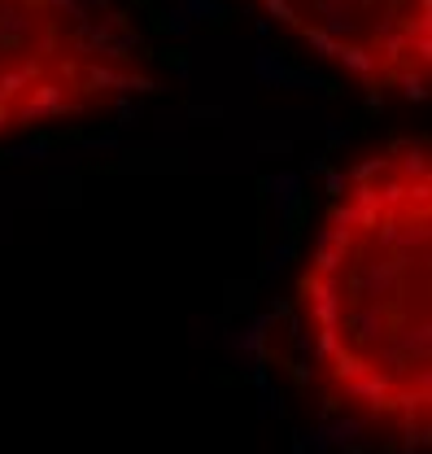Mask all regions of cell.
Wrapping results in <instances>:
<instances>
[{
  "instance_id": "6da1fadb",
  "label": "cell",
  "mask_w": 432,
  "mask_h": 454,
  "mask_svg": "<svg viewBox=\"0 0 432 454\" xmlns=\"http://www.w3.org/2000/svg\"><path fill=\"white\" fill-rule=\"evenodd\" d=\"M293 324L310 389L384 450L432 433V149L397 136L345 170L306 254Z\"/></svg>"
},
{
  "instance_id": "7a4b0ae2",
  "label": "cell",
  "mask_w": 432,
  "mask_h": 454,
  "mask_svg": "<svg viewBox=\"0 0 432 454\" xmlns=\"http://www.w3.org/2000/svg\"><path fill=\"white\" fill-rule=\"evenodd\" d=\"M145 92L149 49L114 0H0V140L114 114Z\"/></svg>"
},
{
  "instance_id": "3957f363",
  "label": "cell",
  "mask_w": 432,
  "mask_h": 454,
  "mask_svg": "<svg viewBox=\"0 0 432 454\" xmlns=\"http://www.w3.org/2000/svg\"><path fill=\"white\" fill-rule=\"evenodd\" d=\"M367 97L415 101L432 74V0H258Z\"/></svg>"
}]
</instances>
